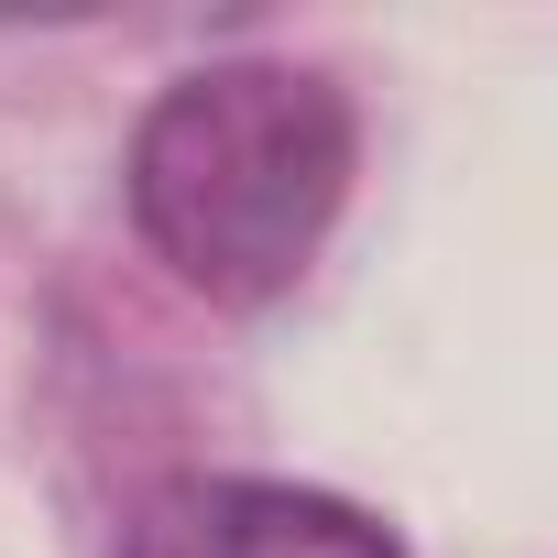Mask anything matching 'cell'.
<instances>
[{"instance_id": "cell-1", "label": "cell", "mask_w": 558, "mask_h": 558, "mask_svg": "<svg viewBox=\"0 0 558 558\" xmlns=\"http://www.w3.org/2000/svg\"><path fill=\"white\" fill-rule=\"evenodd\" d=\"M362 165V121L318 66L230 56L175 77L132 132V230L208 307H274L318 263Z\"/></svg>"}, {"instance_id": "cell-2", "label": "cell", "mask_w": 558, "mask_h": 558, "mask_svg": "<svg viewBox=\"0 0 558 558\" xmlns=\"http://www.w3.org/2000/svg\"><path fill=\"white\" fill-rule=\"evenodd\" d=\"M121 558H405L395 525L318 482H263V471H186L132 504Z\"/></svg>"}]
</instances>
